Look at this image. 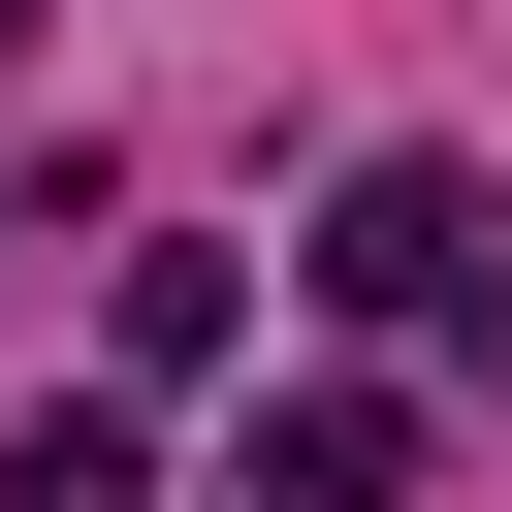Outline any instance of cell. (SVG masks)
I'll list each match as a JSON object with an SVG mask.
<instances>
[{
    "label": "cell",
    "instance_id": "cell-1",
    "mask_svg": "<svg viewBox=\"0 0 512 512\" xmlns=\"http://www.w3.org/2000/svg\"><path fill=\"white\" fill-rule=\"evenodd\" d=\"M480 288H512V192L480 160H352L320 192V320H480Z\"/></svg>",
    "mask_w": 512,
    "mask_h": 512
},
{
    "label": "cell",
    "instance_id": "cell-2",
    "mask_svg": "<svg viewBox=\"0 0 512 512\" xmlns=\"http://www.w3.org/2000/svg\"><path fill=\"white\" fill-rule=\"evenodd\" d=\"M384 480H416V416H384V384H288V416H256V480H224V512H384Z\"/></svg>",
    "mask_w": 512,
    "mask_h": 512
},
{
    "label": "cell",
    "instance_id": "cell-3",
    "mask_svg": "<svg viewBox=\"0 0 512 512\" xmlns=\"http://www.w3.org/2000/svg\"><path fill=\"white\" fill-rule=\"evenodd\" d=\"M0 512H160V448L128 416H0Z\"/></svg>",
    "mask_w": 512,
    "mask_h": 512
}]
</instances>
